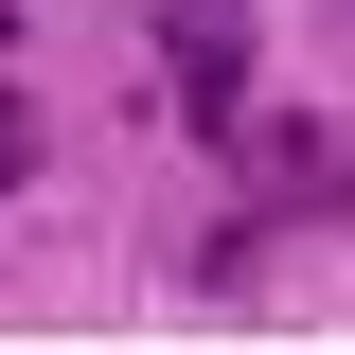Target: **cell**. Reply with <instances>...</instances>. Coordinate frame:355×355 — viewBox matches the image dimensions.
Wrapping results in <instances>:
<instances>
[{
	"label": "cell",
	"instance_id": "obj_1",
	"mask_svg": "<svg viewBox=\"0 0 355 355\" xmlns=\"http://www.w3.org/2000/svg\"><path fill=\"white\" fill-rule=\"evenodd\" d=\"M160 53H178V107H196V125H231V89H249V0H178Z\"/></svg>",
	"mask_w": 355,
	"mask_h": 355
},
{
	"label": "cell",
	"instance_id": "obj_2",
	"mask_svg": "<svg viewBox=\"0 0 355 355\" xmlns=\"http://www.w3.org/2000/svg\"><path fill=\"white\" fill-rule=\"evenodd\" d=\"M0 178H36V107H18V89H0Z\"/></svg>",
	"mask_w": 355,
	"mask_h": 355
}]
</instances>
